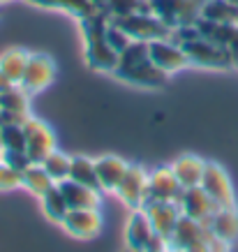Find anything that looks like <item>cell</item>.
I'll list each match as a JSON object with an SVG mask.
<instances>
[{"label": "cell", "mask_w": 238, "mask_h": 252, "mask_svg": "<svg viewBox=\"0 0 238 252\" xmlns=\"http://www.w3.org/2000/svg\"><path fill=\"white\" fill-rule=\"evenodd\" d=\"M116 79L139 88H164L169 74H164L148 56V42H132L118 56V65L111 72Z\"/></svg>", "instance_id": "1"}, {"label": "cell", "mask_w": 238, "mask_h": 252, "mask_svg": "<svg viewBox=\"0 0 238 252\" xmlns=\"http://www.w3.org/2000/svg\"><path fill=\"white\" fill-rule=\"evenodd\" d=\"M107 23L109 14L97 9L90 16L81 19V35H84V54L88 67L111 74L118 65V54L107 42Z\"/></svg>", "instance_id": "2"}, {"label": "cell", "mask_w": 238, "mask_h": 252, "mask_svg": "<svg viewBox=\"0 0 238 252\" xmlns=\"http://www.w3.org/2000/svg\"><path fill=\"white\" fill-rule=\"evenodd\" d=\"M204 0H148V9L171 31L194 26L201 19Z\"/></svg>", "instance_id": "3"}, {"label": "cell", "mask_w": 238, "mask_h": 252, "mask_svg": "<svg viewBox=\"0 0 238 252\" xmlns=\"http://www.w3.org/2000/svg\"><path fill=\"white\" fill-rule=\"evenodd\" d=\"M114 21L134 42H153V39H164L174 35V31H171L169 26L162 23L150 9H139V12H132V14L116 16Z\"/></svg>", "instance_id": "4"}, {"label": "cell", "mask_w": 238, "mask_h": 252, "mask_svg": "<svg viewBox=\"0 0 238 252\" xmlns=\"http://www.w3.org/2000/svg\"><path fill=\"white\" fill-rule=\"evenodd\" d=\"M185 49V54L190 58V65H199V67H213V69H224L231 67L234 61H231L229 51L224 46L210 42V39L201 37V32L197 37L187 39L180 44Z\"/></svg>", "instance_id": "5"}, {"label": "cell", "mask_w": 238, "mask_h": 252, "mask_svg": "<svg viewBox=\"0 0 238 252\" xmlns=\"http://www.w3.org/2000/svg\"><path fill=\"white\" fill-rule=\"evenodd\" d=\"M56 79V63L51 56L46 54H30L28 56V63H26V69H23L21 77V88L28 95H35V93L46 91L49 86L54 84Z\"/></svg>", "instance_id": "6"}, {"label": "cell", "mask_w": 238, "mask_h": 252, "mask_svg": "<svg viewBox=\"0 0 238 252\" xmlns=\"http://www.w3.org/2000/svg\"><path fill=\"white\" fill-rule=\"evenodd\" d=\"M148 56L164 74H176V72H180V69L190 65V58L185 54V49L171 37L148 42Z\"/></svg>", "instance_id": "7"}, {"label": "cell", "mask_w": 238, "mask_h": 252, "mask_svg": "<svg viewBox=\"0 0 238 252\" xmlns=\"http://www.w3.org/2000/svg\"><path fill=\"white\" fill-rule=\"evenodd\" d=\"M23 132H26V153L30 162H42L49 153L56 151V137L54 130L39 118H26L23 121Z\"/></svg>", "instance_id": "8"}, {"label": "cell", "mask_w": 238, "mask_h": 252, "mask_svg": "<svg viewBox=\"0 0 238 252\" xmlns=\"http://www.w3.org/2000/svg\"><path fill=\"white\" fill-rule=\"evenodd\" d=\"M201 188L206 190V194L215 201L217 208H234L236 199H234V188L227 171L215 162H206V171L201 178Z\"/></svg>", "instance_id": "9"}, {"label": "cell", "mask_w": 238, "mask_h": 252, "mask_svg": "<svg viewBox=\"0 0 238 252\" xmlns=\"http://www.w3.org/2000/svg\"><path fill=\"white\" fill-rule=\"evenodd\" d=\"M60 224L72 236L90 241L102 231V213L100 208H69Z\"/></svg>", "instance_id": "10"}, {"label": "cell", "mask_w": 238, "mask_h": 252, "mask_svg": "<svg viewBox=\"0 0 238 252\" xmlns=\"http://www.w3.org/2000/svg\"><path fill=\"white\" fill-rule=\"evenodd\" d=\"M148 174H150V171H146L144 167H139V164H130L125 178L120 181L118 190H116L118 199H120L123 204H127L132 211H134V208H141L144 206V201H146Z\"/></svg>", "instance_id": "11"}, {"label": "cell", "mask_w": 238, "mask_h": 252, "mask_svg": "<svg viewBox=\"0 0 238 252\" xmlns=\"http://www.w3.org/2000/svg\"><path fill=\"white\" fill-rule=\"evenodd\" d=\"M141 208L146 211V215L150 218V222H153L155 234L169 241L174 229H176V222L180 220V215H183L178 201H153V199H148Z\"/></svg>", "instance_id": "12"}, {"label": "cell", "mask_w": 238, "mask_h": 252, "mask_svg": "<svg viewBox=\"0 0 238 252\" xmlns=\"http://www.w3.org/2000/svg\"><path fill=\"white\" fill-rule=\"evenodd\" d=\"M178 206H180V213L187 215V218H192L197 222H204L206 224L210 220V215L217 211L215 201L208 197L206 190L197 185V188H185L180 192V197H178Z\"/></svg>", "instance_id": "13"}, {"label": "cell", "mask_w": 238, "mask_h": 252, "mask_svg": "<svg viewBox=\"0 0 238 252\" xmlns=\"http://www.w3.org/2000/svg\"><path fill=\"white\" fill-rule=\"evenodd\" d=\"M157 236L153 229V222L146 215L144 208H134L127 220V229H125V241H127V250L130 252H146Z\"/></svg>", "instance_id": "14"}, {"label": "cell", "mask_w": 238, "mask_h": 252, "mask_svg": "<svg viewBox=\"0 0 238 252\" xmlns=\"http://www.w3.org/2000/svg\"><path fill=\"white\" fill-rule=\"evenodd\" d=\"M180 183L178 178L174 176L171 167H160L148 174V194H146V201L153 199V201H178L180 197ZM144 201V204H146Z\"/></svg>", "instance_id": "15"}, {"label": "cell", "mask_w": 238, "mask_h": 252, "mask_svg": "<svg viewBox=\"0 0 238 252\" xmlns=\"http://www.w3.org/2000/svg\"><path fill=\"white\" fill-rule=\"evenodd\" d=\"M30 95L21 86L0 95V123H23L30 118Z\"/></svg>", "instance_id": "16"}, {"label": "cell", "mask_w": 238, "mask_h": 252, "mask_svg": "<svg viewBox=\"0 0 238 252\" xmlns=\"http://www.w3.org/2000/svg\"><path fill=\"white\" fill-rule=\"evenodd\" d=\"M208 234H210V229L204 222H197L192 218H187V215H180V220L176 222V229H174V234L169 238V245L171 250H187L190 245L208 238Z\"/></svg>", "instance_id": "17"}, {"label": "cell", "mask_w": 238, "mask_h": 252, "mask_svg": "<svg viewBox=\"0 0 238 252\" xmlns=\"http://www.w3.org/2000/svg\"><path fill=\"white\" fill-rule=\"evenodd\" d=\"M95 169H97L102 192H116L120 181L125 178V174H127L130 164L118 155H102V158L95 160Z\"/></svg>", "instance_id": "18"}, {"label": "cell", "mask_w": 238, "mask_h": 252, "mask_svg": "<svg viewBox=\"0 0 238 252\" xmlns=\"http://www.w3.org/2000/svg\"><path fill=\"white\" fill-rule=\"evenodd\" d=\"M60 190L67 199V206L69 208H100L102 204V194L104 192L95 190V188H88V185H81V183H74V181H62Z\"/></svg>", "instance_id": "19"}, {"label": "cell", "mask_w": 238, "mask_h": 252, "mask_svg": "<svg viewBox=\"0 0 238 252\" xmlns=\"http://www.w3.org/2000/svg\"><path fill=\"white\" fill-rule=\"evenodd\" d=\"M171 171L178 178L180 188H197L201 185V178H204V171H206V162L197 158V155H180L174 164H171Z\"/></svg>", "instance_id": "20"}, {"label": "cell", "mask_w": 238, "mask_h": 252, "mask_svg": "<svg viewBox=\"0 0 238 252\" xmlns=\"http://www.w3.org/2000/svg\"><path fill=\"white\" fill-rule=\"evenodd\" d=\"M206 227L210 229L213 236H217L224 243H234L238 238V213L234 208H217L210 215V220L206 222Z\"/></svg>", "instance_id": "21"}, {"label": "cell", "mask_w": 238, "mask_h": 252, "mask_svg": "<svg viewBox=\"0 0 238 252\" xmlns=\"http://www.w3.org/2000/svg\"><path fill=\"white\" fill-rule=\"evenodd\" d=\"M21 176H23V188H26V190H30L32 194H37L39 199L44 197V194L51 190L54 185H58V183H54V178L46 174L44 167H42V164H37V162L28 164V167L21 171Z\"/></svg>", "instance_id": "22"}, {"label": "cell", "mask_w": 238, "mask_h": 252, "mask_svg": "<svg viewBox=\"0 0 238 252\" xmlns=\"http://www.w3.org/2000/svg\"><path fill=\"white\" fill-rule=\"evenodd\" d=\"M201 19L213 23H238V5L229 0H204Z\"/></svg>", "instance_id": "23"}, {"label": "cell", "mask_w": 238, "mask_h": 252, "mask_svg": "<svg viewBox=\"0 0 238 252\" xmlns=\"http://www.w3.org/2000/svg\"><path fill=\"white\" fill-rule=\"evenodd\" d=\"M69 181L81 183V185H88V188H95V190L102 192L100 178H97V169H95V160L86 158V155H77V158H72Z\"/></svg>", "instance_id": "24"}, {"label": "cell", "mask_w": 238, "mask_h": 252, "mask_svg": "<svg viewBox=\"0 0 238 252\" xmlns=\"http://www.w3.org/2000/svg\"><path fill=\"white\" fill-rule=\"evenodd\" d=\"M28 51H23L19 46H12L7 51L0 54V72L7 74L16 86L21 84V77H23V69H26V63H28Z\"/></svg>", "instance_id": "25"}, {"label": "cell", "mask_w": 238, "mask_h": 252, "mask_svg": "<svg viewBox=\"0 0 238 252\" xmlns=\"http://www.w3.org/2000/svg\"><path fill=\"white\" fill-rule=\"evenodd\" d=\"M0 148L2 153H26L23 123H0Z\"/></svg>", "instance_id": "26"}, {"label": "cell", "mask_w": 238, "mask_h": 252, "mask_svg": "<svg viewBox=\"0 0 238 252\" xmlns=\"http://www.w3.org/2000/svg\"><path fill=\"white\" fill-rule=\"evenodd\" d=\"M32 5H39V7H51V9H65L72 16H90L92 12H97V7L92 5V0H28Z\"/></svg>", "instance_id": "27"}, {"label": "cell", "mask_w": 238, "mask_h": 252, "mask_svg": "<svg viewBox=\"0 0 238 252\" xmlns=\"http://www.w3.org/2000/svg\"><path fill=\"white\" fill-rule=\"evenodd\" d=\"M44 171L51 178H54V183H62V181H67L69 178V169H72V158L65 153H60L58 148H56L54 153H49L44 160L39 162Z\"/></svg>", "instance_id": "28"}, {"label": "cell", "mask_w": 238, "mask_h": 252, "mask_svg": "<svg viewBox=\"0 0 238 252\" xmlns=\"http://www.w3.org/2000/svg\"><path fill=\"white\" fill-rule=\"evenodd\" d=\"M42 208H44V213L49 220L62 222V218L67 215L69 206H67V199H65V194H62V190H60V185H54V188L42 197Z\"/></svg>", "instance_id": "29"}, {"label": "cell", "mask_w": 238, "mask_h": 252, "mask_svg": "<svg viewBox=\"0 0 238 252\" xmlns=\"http://www.w3.org/2000/svg\"><path fill=\"white\" fill-rule=\"evenodd\" d=\"M107 42H109V46L114 49L116 54L120 56L125 49H127V46L134 42V39H132L130 35H127V32H125L123 28H120V26H118V23L111 19V16H109V23H107Z\"/></svg>", "instance_id": "30"}, {"label": "cell", "mask_w": 238, "mask_h": 252, "mask_svg": "<svg viewBox=\"0 0 238 252\" xmlns=\"http://www.w3.org/2000/svg\"><path fill=\"white\" fill-rule=\"evenodd\" d=\"M16 188H23L21 171L9 167L7 162L0 158V190H16Z\"/></svg>", "instance_id": "31"}, {"label": "cell", "mask_w": 238, "mask_h": 252, "mask_svg": "<svg viewBox=\"0 0 238 252\" xmlns=\"http://www.w3.org/2000/svg\"><path fill=\"white\" fill-rule=\"evenodd\" d=\"M227 51H229L234 65H238V26H236V31H234V35H231L229 44H227Z\"/></svg>", "instance_id": "32"}, {"label": "cell", "mask_w": 238, "mask_h": 252, "mask_svg": "<svg viewBox=\"0 0 238 252\" xmlns=\"http://www.w3.org/2000/svg\"><path fill=\"white\" fill-rule=\"evenodd\" d=\"M14 86L16 84L7 77V74H2V72H0V95H2V93H7V91H12Z\"/></svg>", "instance_id": "33"}, {"label": "cell", "mask_w": 238, "mask_h": 252, "mask_svg": "<svg viewBox=\"0 0 238 252\" xmlns=\"http://www.w3.org/2000/svg\"><path fill=\"white\" fill-rule=\"evenodd\" d=\"M92 5H95L97 9H102V12H104V9H107V5H109V0H92Z\"/></svg>", "instance_id": "34"}, {"label": "cell", "mask_w": 238, "mask_h": 252, "mask_svg": "<svg viewBox=\"0 0 238 252\" xmlns=\"http://www.w3.org/2000/svg\"><path fill=\"white\" fill-rule=\"evenodd\" d=\"M229 2H234V5H238V0H229Z\"/></svg>", "instance_id": "35"}, {"label": "cell", "mask_w": 238, "mask_h": 252, "mask_svg": "<svg viewBox=\"0 0 238 252\" xmlns=\"http://www.w3.org/2000/svg\"><path fill=\"white\" fill-rule=\"evenodd\" d=\"M0 158H2V148H0Z\"/></svg>", "instance_id": "36"}, {"label": "cell", "mask_w": 238, "mask_h": 252, "mask_svg": "<svg viewBox=\"0 0 238 252\" xmlns=\"http://www.w3.org/2000/svg\"><path fill=\"white\" fill-rule=\"evenodd\" d=\"M127 252H130V250H127Z\"/></svg>", "instance_id": "37"}]
</instances>
